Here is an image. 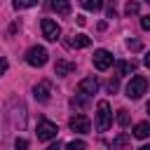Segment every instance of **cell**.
<instances>
[{"mask_svg":"<svg viewBox=\"0 0 150 150\" xmlns=\"http://www.w3.org/2000/svg\"><path fill=\"white\" fill-rule=\"evenodd\" d=\"M112 122V112H110V103L108 101H98L96 103V129L105 131Z\"/></svg>","mask_w":150,"mask_h":150,"instance_id":"cell-1","label":"cell"},{"mask_svg":"<svg viewBox=\"0 0 150 150\" xmlns=\"http://www.w3.org/2000/svg\"><path fill=\"white\" fill-rule=\"evenodd\" d=\"M145 89H148V80H145L143 75H134L131 82L127 84V96L136 101V98H141V96L145 94Z\"/></svg>","mask_w":150,"mask_h":150,"instance_id":"cell-2","label":"cell"},{"mask_svg":"<svg viewBox=\"0 0 150 150\" xmlns=\"http://www.w3.org/2000/svg\"><path fill=\"white\" fill-rule=\"evenodd\" d=\"M47 49L45 47H30L28 52H26V63L28 66H35V68H42L45 63H47Z\"/></svg>","mask_w":150,"mask_h":150,"instance_id":"cell-3","label":"cell"},{"mask_svg":"<svg viewBox=\"0 0 150 150\" xmlns=\"http://www.w3.org/2000/svg\"><path fill=\"white\" fill-rule=\"evenodd\" d=\"M35 134H38V141H52V138H56L59 129H56L54 122H49V120H40Z\"/></svg>","mask_w":150,"mask_h":150,"instance_id":"cell-4","label":"cell"},{"mask_svg":"<svg viewBox=\"0 0 150 150\" xmlns=\"http://www.w3.org/2000/svg\"><path fill=\"white\" fill-rule=\"evenodd\" d=\"M40 28H42L45 40H49V42H56L59 35H61V28H59V23H56L54 19H42V21H40Z\"/></svg>","mask_w":150,"mask_h":150,"instance_id":"cell-5","label":"cell"},{"mask_svg":"<svg viewBox=\"0 0 150 150\" xmlns=\"http://www.w3.org/2000/svg\"><path fill=\"white\" fill-rule=\"evenodd\" d=\"M91 61H94V68H98V70H108V68L112 66V54H110L108 49H96Z\"/></svg>","mask_w":150,"mask_h":150,"instance_id":"cell-6","label":"cell"},{"mask_svg":"<svg viewBox=\"0 0 150 150\" xmlns=\"http://www.w3.org/2000/svg\"><path fill=\"white\" fill-rule=\"evenodd\" d=\"M68 124H70V129L77 131V134H89V131H91V122H89V117L82 115V112H80V115H73Z\"/></svg>","mask_w":150,"mask_h":150,"instance_id":"cell-7","label":"cell"},{"mask_svg":"<svg viewBox=\"0 0 150 150\" xmlns=\"http://www.w3.org/2000/svg\"><path fill=\"white\" fill-rule=\"evenodd\" d=\"M77 91H80L82 96H91V94H96V91H98V80H96V77H84V80H80Z\"/></svg>","mask_w":150,"mask_h":150,"instance_id":"cell-8","label":"cell"},{"mask_svg":"<svg viewBox=\"0 0 150 150\" xmlns=\"http://www.w3.org/2000/svg\"><path fill=\"white\" fill-rule=\"evenodd\" d=\"M33 96H35V101H40V103H47V101H49V82L35 84V87H33Z\"/></svg>","mask_w":150,"mask_h":150,"instance_id":"cell-9","label":"cell"},{"mask_svg":"<svg viewBox=\"0 0 150 150\" xmlns=\"http://www.w3.org/2000/svg\"><path fill=\"white\" fill-rule=\"evenodd\" d=\"M73 70H75V63H73V61H66V59H59L56 66H54V73H56L59 77L68 75V73H73Z\"/></svg>","mask_w":150,"mask_h":150,"instance_id":"cell-10","label":"cell"},{"mask_svg":"<svg viewBox=\"0 0 150 150\" xmlns=\"http://www.w3.org/2000/svg\"><path fill=\"white\" fill-rule=\"evenodd\" d=\"M47 5L56 14H70V0H49Z\"/></svg>","mask_w":150,"mask_h":150,"instance_id":"cell-11","label":"cell"},{"mask_svg":"<svg viewBox=\"0 0 150 150\" xmlns=\"http://www.w3.org/2000/svg\"><path fill=\"white\" fill-rule=\"evenodd\" d=\"M89 45H91V38H87L84 33L70 38V47H75V49H80V47H89Z\"/></svg>","mask_w":150,"mask_h":150,"instance_id":"cell-12","label":"cell"},{"mask_svg":"<svg viewBox=\"0 0 150 150\" xmlns=\"http://www.w3.org/2000/svg\"><path fill=\"white\" fill-rule=\"evenodd\" d=\"M134 136L136 138H150V122H138L134 127Z\"/></svg>","mask_w":150,"mask_h":150,"instance_id":"cell-13","label":"cell"},{"mask_svg":"<svg viewBox=\"0 0 150 150\" xmlns=\"http://www.w3.org/2000/svg\"><path fill=\"white\" fill-rule=\"evenodd\" d=\"M136 70L134 61H117V75H131Z\"/></svg>","mask_w":150,"mask_h":150,"instance_id":"cell-14","label":"cell"},{"mask_svg":"<svg viewBox=\"0 0 150 150\" xmlns=\"http://www.w3.org/2000/svg\"><path fill=\"white\" fill-rule=\"evenodd\" d=\"M84 9H89V12H98L101 7H103V0H77Z\"/></svg>","mask_w":150,"mask_h":150,"instance_id":"cell-15","label":"cell"},{"mask_svg":"<svg viewBox=\"0 0 150 150\" xmlns=\"http://www.w3.org/2000/svg\"><path fill=\"white\" fill-rule=\"evenodd\" d=\"M40 0H14L12 5H14V9H26V7H33V5H38Z\"/></svg>","mask_w":150,"mask_h":150,"instance_id":"cell-16","label":"cell"},{"mask_svg":"<svg viewBox=\"0 0 150 150\" xmlns=\"http://www.w3.org/2000/svg\"><path fill=\"white\" fill-rule=\"evenodd\" d=\"M117 124L120 127H129V112L122 108V110H117Z\"/></svg>","mask_w":150,"mask_h":150,"instance_id":"cell-17","label":"cell"},{"mask_svg":"<svg viewBox=\"0 0 150 150\" xmlns=\"http://www.w3.org/2000/svg\"><path fill=\"white\" fill-rule=\"evenodd\" d=\"M131 143V138L127 136V134H120L115 141H112V148H122V145H129Z\"/></svg>","mask_w":150,"mask_h":150,"instance_id":"cell-18","label":"cell"},{"mask_svg":"<svg viewBox=\"0 0 150 150\" xmlns=\"http://www.w3.org/2000/svg\"><path fill=\"white\" fill-rule=\"evenodd\" d=\"M124 14H129V16H131V14H138V2H136V0H129L127 7H124Z\"/></svg>","mask_w":150,"mask_h":150,"instance_id":"cell-19","label":"cell"},{"mask_svg":"<svg viewBox=\"0 0 150 150\" xmlns=\"http://www.w3.org/2000/svg\"><path fill=\"white\" fill-rule=\"evenodd\" d=\"M127 47H129L131 52H141V49H143L141 40H136V38H129V40H127Z\"/></svg>","mask_w":150,"mask_h":150,"instance_id":"cell-20","label":"cell"},{"mask_svg":"<svg viewBox=\"0 0 150 150\" xmlns=\"http://www.w3.org/2000/svg\"><path fill=\"white\" fill-rule=\"evenodd\" d=\"M117 16V0H108V19Z\"/></svg>","mask_w":150,"mask_h":150,"instance_id":"cell-21","label":"cell"},{"mask_svg":"<svg viewBox=\"0 0 150 150\" xmlns=\"http://www.w3.org/2000/svg\"><path fill=\"white\" fill-rule=\"evenodd\" d=\"M66 148H73V150H84V148H87V143H84V141H68V143H66Z\"/></svg>","mask_w":150,"mask_h":150,"instance_id":"cell-22","label":"cell"},{"mask_svg":"<svg viewBox=\"0 0 150 150\" xmlns=\"http://www.w3.org/2000/svg\"><path fill=\"white\" fill-rule=\"evenodd\" d=\"M141 26H143V30H150V14L141 16Z\"/></svg>","mask_w":150,"mask_h":150,"instance_id":"cell-23","label":"cell"},{"mask_svg":"<svg viewBox=\"0 0 150 150\" xmlns=\"http://www.w3.org/2000/svg\"><path fill=\"white\" fill-rule=\"evenodd\" d=\"M117 87H120V84H117V80H110V82H108V91H110V94H115V91H117Z\"/></svg>","mask_w":150,"mask_h":150,"instance_id":"cell-24","label":"cell"},{"mask_svg":"<svg viewBox=\"0 0 150 150\" xmlns=\"http://www.w3.org/2000/svg\"><path fill=\"white\" fill-rule=\"evenodd\" d=\"M14 145H16V148H28V141H26V138H16Z\"/></svg>","mask_w":150,"mask_h":150,"instance_id":"cell-25","label":"cell"},{"mask_svg":"<svg viewBox=\"0 0 150 150\" xmlns=\"http://www.w3.org/2000/svg\"><path fill=\"white\" fill-rule=\"evenodd\" d=\"M5 70H7V61H5V59H0V75H2Z\"/></svg>","mask_w":150,"mask_h":150,"instance_id":"cell-26","label":"cell"},{"mask_svg":"<svg viewBox=\"0 0 150 150\" xmlns=\"http://www.w3.org/2000/svg\"><path fill=\"white\" fill-rule=\"evenodd\" d=\"M143 63L150 68V52H145V56H143Z\"/></svg>","mask_w":150,"mask_h":150,"instance_id":"cell-27","label":"cell"},{"mask_svg":"<svg viewBox=\"0 0 150 150\" xmlns=\"http://www.w3.org/2000/svg\"><path fill=\"white\" fill-rule=\"evenodd\" d=\"M145 110H148V115H150V101H148V108H145Z\"/></svg>","mask_w":150,"mask_h":150,"instance_id":"cell-28","label":"cell"},{"mask_svg":"<svg viewBox=\"0 0 150 150\" xmlns=\"http://www.w3.org/2000/svg\"><path fill=\"white\" fill-rule=\"evenodd\" d=\"M143 2H150V0H143Z\"/></svg>","mask_w":150,"mask_h":150,"instance_id":"cell-29","label":"cell"}]
</instances>
